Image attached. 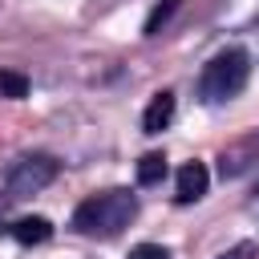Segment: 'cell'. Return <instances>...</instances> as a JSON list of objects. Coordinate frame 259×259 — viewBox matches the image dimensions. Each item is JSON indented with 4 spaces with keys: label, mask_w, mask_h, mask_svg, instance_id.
<instances>
[{
    "label": "cell",
    "mask_w": 259,
    "mask_h": 259,
    "mask_svg": "<svg viewBox=\"0 0 259 259\" xmlns=\"http://www.w3.org/2000/svg\"><path fill=\"white\" fill-rule=\"evenodd\" d=\"M138 214V198L121 186L113 190H101V194H89L77 210H73V227L81 235H97V239H113L121 235Z\"/></svg>",
    "instance_id": "6da1fadb"
},
{
    "label": "cell",
    "mask_w": 259,
    "mask_h": 259,
    "mask_svg": "<svg viewBox=\"0 0 259 259\" xmlns=\"http://www.w3.org/2000/svg\"><path fill=\"white\" fill-rule=\"evenodd\" d=\"M247 77H251V57H247V49H223V53H214V57L202 65V73H198V97H202L206 105L231 101L235 93H243Z\"/></svg>",
    "instance_id": "7a4b0ae2"
},
{
    "label": "cell",
    "mask_w": 259,
    "mask_h": 259,
    "mask_svg": "<svg viewBox=\"0 0 259 259\" xmlns=\"http://www.w3.org/2000/svg\"><path fill=\"white\" fill-rule=\"evenodd\" d=\"M53 178H57V158H49V154H28V158H20V162L8 170L4 194H8V198H28V194L45 190Z\"/></svg>",
    "instance_id": "3957f363"
},
{
    "label": "cell",
    "mask_w": 259,
    "mask_h": 259,
    "mask_svg": "<svg viewBox=\"0 0 259 259\" xmlns=\"http://www.w3.org/2000/svg\"><path fill=\"white\" fill-rule=\"evenodd\" d=\"M251 162H259V134H247L239 146H227L223 158H219V170H223V178H235V174H243Z\"/></svg>",
    "instance_id": "277c9868"
},
{
    "label": "cell",
    "mask_w": 259,
    "mask_h": 259,
    "mask_svg": "<svg viewBox=\"0 0 259 259\" xmlns=\"http://www.w3.org/2000/svg\"><path fill=\"white\" fill-rule=\"evenodd\" d=\"M206 182H210L206 166H202L198 158H190V162L178 170V190H174V198H178V202H198V198L206 194Z\"/></svg>",
    "instance_id": "5b68a950"
},
{
    "label": "cell",
    "mask_w": 259,
    "mask_h": 259,
    "mask_svg": "<svg viewBox=\"0 0 259 259\" xmlns=\"http://www.w3.org/2000/svg\"><path fill=\"white\" fill-rule=\"evenodd\" d=\"M170 121H174V93L162 89V93L150 97V105H146V113H142V134H162Z\"/></svg>",
    "instance_id": "8992f818"
},
{
    "label": "cell",
    "mask_w": 259,
    "mask_h": 259,
    "mask_svg": "<svg viewBox=\"0 0 259 259\" xmlns=\"http://www.w3.org/2000/svg\"><path fill=\"white\" fill-rule=\"evenodd\" d=\"M8 235H12L16 243H24V247H36V243H49V239H53V223H49L45 214H24V219H16V223L8 227Z\"/></svg>",
    "instance_id": "52a82bcc"
},
{
    "label": "cell",
    "mask_w": 259,
    "mask_h": 259,
    "mask_svg": "<svg viewBox=\"0 0 259 259\" xmlns=\"http://www.w3.org/2000/svg\"><path fill=\"white\" fill-rule=\"evenodd\" d=\"M166 178V154H142V162H138V182L142 186H154V182H162Z\"/></svg>",
    "instance_id": "ba28073f"
},
{
    "label": "cell",
    "mask_w": 259,
    "mask_h": 259,
    "mask_svg": "<svg viewBox=\"0 0 259 259\" xmlns=\"http://www.w3.org/2000/svg\"><path fill=\"white\" fill-rule=\"evenodd\" d=\"M178 4H182V0H158V4L150 8V16H146V28H142V32H146V36H154V32H158V28L178 12Z\"/></svg>",
    "instance_id": "9c48e42d"
},
{
    "label": "cell",
    "mask_w": 259,
    "mask_h": 259,
    "mask_svg": "<svg viewBox=\"0 0 259 259\" xmlns=\"http://www.w3.org/2000/svg\"><path fill=\"white\" fill-rule=\"evenodd\" d=\"M28 93V77L24 73H16V69H0V97H24Z\"/></svg>",
    "instance_id": "30bf717a"
},
{
    "label": "cell",
    "mask_w": 259,
    "mask_h": 259,
    "mask_svg": "<svg viewBox=\"0 0 259 259\" xmlns=\"http://www.w3.org/2000/svg\"><path fill=\"white\" fill-rule=\"evenodd\" d=\"M125 259H170V251H166L162 243H138Z\"/></svg>",
    "instance_id": "8fae6325"
},
{
    "label": "cell",
    "mask_w": 259,
    "mask_h": 259,
    "mask_svg": "<svg viewBox=\"0 0 259 259\" xmlns=\"http://www.w3.org/2000/svg\"><path fill=\"white\" fill-rule=\"evenodd\" d=\"M255 255H259V247H255V243H235V247H231V251H223L219 259H255Z\"/></svg>",
    "instance_id": "7c38bea8"
}]
</instances>
